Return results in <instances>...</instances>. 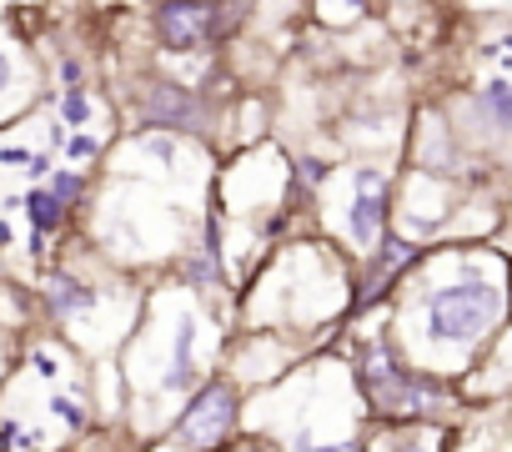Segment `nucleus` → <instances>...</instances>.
<instances>
[{"label":"nucleus","mask_w":512,"mask_h":452,"mask_svg":"<svg viewBox=\"0 0 512 452\" xmlns=\"http://www.w3.org/2000/svg\"><path fill=\"white\" fill-rule=\"evenodd\" d=\"M16 347H21V342L0 327V382H6V372H11V362H16Z\"/></svg>","instance_id":"19"},{"label":"nucleus","mask_w":512,"mask_h":452,"mask_svg":"<svg viewBox=\"0 0 512 452\" xmlns=\"http://www.w3.org/2000/svg\"><path fill=\"white\" fill-rule=\"evenodd\" d=\"M497 452H512V437H507V442H502V447H497Z\"/></svg>","instance_id":"24"},{"label":"nucleus","mask_w":512,"mask_h":452,"mask_svg":"<svg viewBox=\"0 0 512 452\" xmlns=\"http://www.w3.org/2000/svg\"><path fill=\"white\" fill-rule=\"evenodd\" d=\"M317 6H342L337 16H367V0H317Z\"/></svg>","instance_id":"21"},{"label":"nucleus","mask_w":512,"mask_h":452,"mask_svg":"<svg viewBox=\"0 0 512 452\" xmlns=\"http://www.w3.org/2000/svg\"><path fill=\"white\" fill-rule=\"evenodd\" d=\"M467 111H472V121H477L487 136L512 141V76H492V81H482V86L472 91Z\"/></svg>","instance_id":"12"},{"label":"nucleus","mask_w":512,"mask_h":452,"mask_svg":"<svg viewBox=\"0 0 512 452\" xmlns=\"http://www.w3.org/2000/svg\"><path fill=\"white\" fill-rule=\"evenodd\" d=\"M302 357H312V347L282 337V332H256V327H241L226 337V352H221V372L241 387V392H256V387H272L277 377H287Z\"/></svg>","instance_id":"7"},{"label":"nucleus","mask_w":512,"mask_h":452,"mask_svg":"<svg viewBox=\"0 0 512 452\" xmlns=\"http://www.w3.org/2000/svg\"><path fill=\"white\" fill-rule=\"evenodd\" d=\"M352 292H357V282L347 277L342 262L327 257V247H297L292 257L267 267V277L251 287V297L236 307V317H241V327L282 332L317 352L322 332L337 327L342 317H352Z\"/></svg>","instance_id":"3"},{"label":"nucleus","mask_w":512,"mask_h":452,"mask_svg":"<svg viewBox=\"0 0 512 452\" xmlns=\"http://www.w3.org/2000/svg\"><path fill=\"white\" fill-rule=\"evenodd\" d=\"M21 216H26V226H31V237H56L61 226H66V216H71V206L41 181V186H26L21 191V206H16Z\"/></svg>","instance_id":"13"},{"label":"nucleus","mask_w":512,"mask_h":452,"mask_svg":"<svg viewBox=\"0 0 512 452\" xmlns=\"http://www.w3.org/2000/svg\"><path fill=\"white\" fill-rule=\"evenodd\" d=\"M11 91H16V56L0 51V106L11 101Z\"/></svg>","instance_id":"17"},{"label":"nucleus","mask_w":512,"mask_h":452,"mask_svg":"<svg viewBox=\"0 0 512 452\" xmlns=\"http://www.w3.org/2000/svg\"><path fill=\"white\" fill-rule=\"evenodd\" d=\"M347 367L357 377L367 422H447L462 407L457 382L417 372L397 352L392 332H352Z\"/></svg>","instance_id":"4"},{"label":"nucleus","mask_w":512,"mask_h":452,"mask_svg":"<svg viewBox=\"0 0 512 452\" xmlns=\"http://www.w3.org/2000/svg\"><path fill=\"white\" fill-rule=\"evenodd\" d=\"M46 186H51L66 206H76V201H81V191H86V176H81V171H51V176H46Z\"/></svg>","instance_id":"15"},{"label":"nucleus","mask_w":512,"mask_h":452,"mask_svg":"<svg viewBox=\"0 0 512 452\" xmlns=\"http://www.w3.org/2000/svg\"><path fill=\"white\" fill-rule=\"evenodd\" d=\"M241 407H246V392L226 377V372H211L171 417L166 437L181 447V452H226L236 437H241Z\"/></svg>","instance_id":"6"},{"label":"nucleus","mask_w":512,"mask_h":452,"mask_svg":"<svg viewBox=\"0 0 512 452\" xmlns=\"http://www.w3.org/2000/svg\"><path fill=\"white\" fill-rule=\"evenodd\" d=\"M136 452H181V447H176L171 437H151V442H141Z\"/></svg>","instance_id":"23"},{"label":"nucleus","mask_w":512,"mask_h":452,"mask_svg":"<svg viewBox=\"0 0 512 452\" xmlns=\"http://www.w3.org/2000/svg\"><path fill=\"white\" fill-rule=\"evenodd\" d=\"M86 121H91V96L81 86H66L61 91V126H76L81 131Z\"/></svg>","instance_id":"14"},{"label":"nucleus","mask_w":512,"mask_h":452,"mask_svg":"<svg viewBox=\"0 0 512 452\" xmlns=\"http://www.w3.org/2000/svg\"><path fill=\"white\" fill-rule=\"evenodd\" d=\"M151 131H171V136H186V131H206V106L191 86H176V81H156L141 101Z\"/></svg>","instance_id":"10"},{"label":"nucleus","mask_w":512,"mask_h":452,"mask_svg":"<svg viewBox=\"0 0 512 452\" xmlns=\"http://www.w3.org/2000/svg\"><path fill=\"white\" fill-rule=\"evenodd\" d=\"M151 26L171 56H191L196 46L216 41V6L211 0H161Z\"/></svg>","instance_id":"9"},{"label":"nucleus","mask_w":512,"mask_h":452,"mask_svg":"<svg viewBox=\"0 0 512 452\" xmlns=\"http://www.w3.org/2000/svg\"><path fill=\"white\" fill-rule=\"evenodd\" d=\"M61 81H66V86H81V61L66 56V61H61Z\"/></svg>","instance_id":"22"},{"label":"nucleus","mask_w":512,"mask_h":452,"mask_svg":"<svg viewBox=\"0 0 512 452\" xmlns=\"http://www.w3.org/2000/svg\"><path fill=\"white\" fill-rule=\"evenodd\" d=\"M352 191L342 206V242L352 247V257H372L377 242L387 237V216H392V176L382 166H357L347 171Z\"/></svg>","instance_id":"8"},{"label":"nucleus","mask_w":512,"mask_h":452,"mask_svg":"<svg viewBox=\"0 0 512 452\" xmlns=\"http://www.w3.org/2000/svg\"><path fill=\"white\" fill-rule=\"evenodd\" d=\"M297 176H302V186H327V161H317V156H307L302 166H297Z\"/></svg>","instance_id":"18"},{"label":"nucleus","mask_w":512,"mask_h":452,"mask_svg":"<svg viewBox=\"0 0 512 452\" xmlns=\"http://www.w3.org/2000/svg\"><path fill=\"white\" fill-rule=\"evenodd\" d=\"M226 317L211 312V297L191 287H161L141 297V317L131 337L111 352L126 382V432L131 442L166 437L176 407L211 377L221 372L226 352Z\"/></svg>","instance_id":"2"},{"label":"nucleus","mask_w":512,"mask_h":452,"mask_svg":"<svg viewBox=\"0 0 512 452\" xmlns=\"http://www.w3.org/2000/svg\"><path fill=\"white\" fill-rule=\"evenodd\" d=\"M61 151H66L71 161H91V156L101 151V141H96V136H86V131H76V136H66V141H61Z\"/></svg>","instance_id":"16"},{"label":"nucleus","mask_w":512,"mask_h":452,"mask_svg":"<svg viewBox=\"0 0 512 452\" xmlns=\"http://www.w3.org/2000/svg\"><path fill=\"white\" fill-rule=\"evenodd\" d=\"M512 317V277L492 247L422 252L397 282L387 332L397 352L442 382H457Z\"/></svg>","instance_id":"1"},{"label":"nucleus","mask_w":512,"mask_h":452,"mask_svg":"<svg viewBox=\"0 0 512 452\" xmlns=\"http://www.w3.org/2000/svg\"><path fill=\"white\" fill-rule=\"evenodd\" d=\"M362 447L367 452H447L452 432L447 422H367Z\"/></svg>","instance_id":"11"},{"label":"nucleus","mask_w":512,"mask_h":452,"mask_svg":"<svg viewBox=\"0 0 512 452\" xmlns=\"http://www.w3.org/2000/svg\"><path fill=\"white\" fill-rule=\"evenodd\" d=\"M31 156L36 151H26V146H0V166H31Z\"/></svg>","instance_id":"20"},{"label":"nucleus","mask_w":512,"mask_h":452,"mask_svg":"<svg viewBox=\"0 0 512 452\" xmlns=\"http://www.w3.org/2000/svg\"><path fill=\"white\" fill-rule=\"evenodd\" d=\"M41 307H46L56 337L81 362L111 357L141 317V297H131L121 287H101V282H91L81 272H66V267L41 277Z\"/></svg>","instance_id":"5"}]
</instances>
